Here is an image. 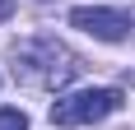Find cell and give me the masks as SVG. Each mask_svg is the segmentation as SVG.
I'll use <instances>...</instances> for the list:
<instances>
[{
    "label": "cell",
    "instance_id": "cell-1",
    "mask_svg": "<svg viewBox=\"0 0 135 130\" xmlns=\"http://www.w3.org/2000/svg\"><path fill=\"white\" fill-rule=\"evenodd\" d=\"M9 61H14V79L19 84H28V88H65V84H75L84 70V61L75 51H70L61 37H23L9 47Z\"/></svg>",
    "mask_w": 135,
    "mask_h": 130
},
{
    "label": "cell",
    "instance_id": "cell-2",
    "mask_svg": "<svg viewBox=\"0 0 135 130\" xmlns=\"http://www.w3.org/2000/svg\"><path fill=\"white\" fill-rule=\"evenodd\" d=\"M121 102H126L121 88H79V93L56 98L47 116H51V126H93V121L112 116Z\"/></svg>",
    "mask_w": 135,
    "mask_h": 130
},
{
    "label": "cell",
    "instance_id": "cell-3",
    "mask_svg": "<svg viewBox=\"0 0 135 130\" xmlns=\"http://www.w3.org/2000/svg\"><path fill=\"white\" fill-rule=\"evenodd\" d=\"M70 23L84 28V33L98 37V42H121L126 33H131V14L103 9V5H79V9H70Z\"/></svg>",
    "mask_w": 135,
    "mask_h": 130
},
{
    "label": "cell",
    "instance_id": "cell-4",
    "mask_svg": "<svg viewBox=\"0 0 135 130\" xmlns=\"http://www.w3.org/2000/svg\"><path fill=\"white\" fill-rule=\"evenodd\" d=\"M0 130H28V116L19 107H0Z\"/></svg>",
    "mask_w": 135,
    "mask_h": 130
},
{
    "label": "cell",
    "instance_id": "cell-5",
    "mask_svg": "<svg viewBox=\"0 0 135 130\" xmlns=\"http://www.w3.org/2000/svg\"><path fill=\"white\" fill-rule=\"evenodd\" d=\"M14 5H19V0H0V23H5V19L14 14Z\"/></svg>",
    "mask_w": 135,
    "mask_h": 130
}]
</instances>
